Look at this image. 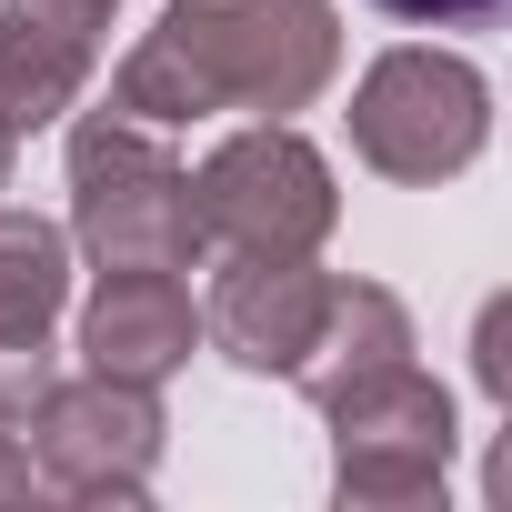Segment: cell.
I'll list each match as a JSON object with an SVG mask.
<instances>
[{"instance_id":"1","label":"cell","mask_w":512,"mask_h":512,"mask_svg":"<svg viewBox=\"0 0 512 512\" xmlns=\"http://www.w3.org/2000/svg\"><path fill=\"white\" fill-rule=\"evenodd\" d=\"M342 71L332 0H171L161 31H141L111 71V111L181 131L211 111H312Z\"/></svg>"},{"instance_id":"2","label":"cell","mask_w":512,"mask_h":512,"mask_svg":"<svg viewBox=\"0 0 512 512\" xmlns=\"http://www.w3.org/2000/svg\"><path fill=\"white\" fill-rule=\"evenodd\" d=\"M71 241L101 272H191L211 251L191 211V171L161 151L151 121L91 111L71 131Z\"/></svg>"},{"instance_id":"3","label":"cell","mask_w":512,"mask_h":512,"mask_svg":"<svg viewBox=\"0 0 512 512\" xmlns=\"http://www.w3.org/2000/svg\"><path fill=\"white\" fill-rule=\"evenodd\" d=\"M482 141H492V81H482L462 51L402 41V51H382V61L362 71V91H352V151H362L382 181H402V191H432V181L472 171Z\"/></svg>"},{"instance_id":"4","label":"cell","mask_w":512,"mask_h":512,"mask_svg":"<svg viewBox=\"0 0 512 512\" xmlns=\"http://www.w3.org/2000/svg\"><path fill=\"white\" fill-rule=\"evenodd\" d=\"M191 211L211 251H322L342 221V191L292 121H251L191 171Z\"/></svg>"},{"instance_id":"5","label":"cell","mask_w":512,"mask_h":512,"mask_svg":"<svg viewBox=\"0 0 512 512\" xmlns=\"http://www.w3.org/2000/svg\"><path fill=\"white\" fill-rule=\"evenodd\" d=\"M332 422V492L352 512H402V502H442V472H452V392L422 372V362H392L352 392L322 402Z\"/></svg>"},{"instance_id":"6","label":"cell","mask_w":512,"mask_h":512,"mask_svg":"<svg viewBox=\"0 0 512 512\" xmlns=\"http://www.w3.org/2000/svg\"><path fill=\"white\" fill-rule=\"evenodd\" d=\"M21 452H31V482L61 492V502H141L151 472H161V392L151 382H111V372H81V382H51L31 412H21Z\"/></svg>"},{"instance_id":"7","label":"cell","mask_w":512,"mask_h":512,"mask_svg":"<svg viewBox=\"0 0 512 512\" xmlns=\"http://www.w3.org/2000/svg\"><path fill=\"white\" fill-rule=\"evenodd\" d=\"M332 302V272H312V251H221V282L201 302V332L241 362V372H282L312 352Z\"/></svg>"},{"instance_id":"8","label":"cell","mask_w":512,"mask_h":512,"mask_svg":"<svg viewBox=\"0 0 512 512\" xmlns=\"http://www.w3.org/2000/svg\"><path fill=\"white\" fill-rule=\"evenodd\" d=\"M121 0H0V131H41L101 71Z\"/></svg>"},{"instance_id":"9","label":"cell","mask_w":512,"mask_h":512,"mask_svg":"<svg viewBox=\"0 0 512 512\" xmlns=\"http://www.w3.org/2000/svg\"><path fill=\"white\" fill-rule=\"evenodd\" d=\"M201 342V312L181 292V272H101V292L81 302V362L111 382H171Z\"/></svg>"},{"instance_id":"10","label":"cell","mask_w":512,"mask_h":512,"mask_svg":"<svg viewBox=\"0 0 512 512\" xmlns=\"http://www.w3.org/2000/svg\"><path fill=\"white\" fill-rule=\"evenodd\" d=\"M392 362H412V312H402L382 282H332L322 332H312V352L292 362V382H302L312 402H332V392H352V382H372V372H392Z\"/></svg>"},{"instance_id":"11","label":"cell","mask_w":512,"mask_h":512,"mask_svg":"<svg viewBox=\"0 0 512 512\" xmlns=\"http://www.w3.org/2000/svg\"><path fill=\"white\" fill-rule=\"evenodd\" d=\"M61 302H71V231L41 211H0V332L51 342Z\"/></svg>"},{"instance_id":"12","label":"cell","mask_w":512,"mask_h":512,"mask_svg":"<svg viewBox=\"0 0 512 512\" xmlns=\"http://www.w3.org/2000/svg\"><path fill=\"white\" fill-rule=\"evenodd\" d=\"M51 382H61L51 372V342H11V332H0V422H21Z\"/></svg>"},{"instance_id":"13","label":"cell","mask_w":512,"mask_h":512,"mask_svg":"<svg viewBox=\"0 0 512 512\" xmlns=\"http://www.w3.org/2000/svg\"><path fill=\"white\" fill-rule=\"evenodd\" d=\"M372 11H392V21H412V31H492L512 0H372Z\"/></svg>"},{"instance_id":"14","label":"cell","mask_w":512,"mask_h":512,"mask_svg":"<svg viewBox=\"0 0 512 512\" xmlns=\"http://www.w3.org/2000/svg\"><path fill=\"white\" fill-rule=\"evenodd\" d=\"M472 382L492 402H512V302H482V342H472Z\"/></svg>"},{"instance_id":"15","label":"cell","mask_w":512,"mask_h":512,"mask_svg":"<svg viewBox=\"0 0 512 512\" xmlns=\"http://www.w3.org/2000/svg\"><path fill=\"white\" fill-rule=\"evenodd\" d=\"M0 502H31V452L11 442V422H0Z\"/></svg>"},{"instance_id":"16","label":"cell","mask_w":512,"mask_h":512,"mask_svg":"<svg viewBox=\"0 0 512 512\" xmlns=\"http://www.w3.org/2000/svg\"><path fill=\"white\" fill-rule=\"evenodd\" d=\"M11 151H21V131H0V191H11Z\"/></svg>"}]
</instances>
